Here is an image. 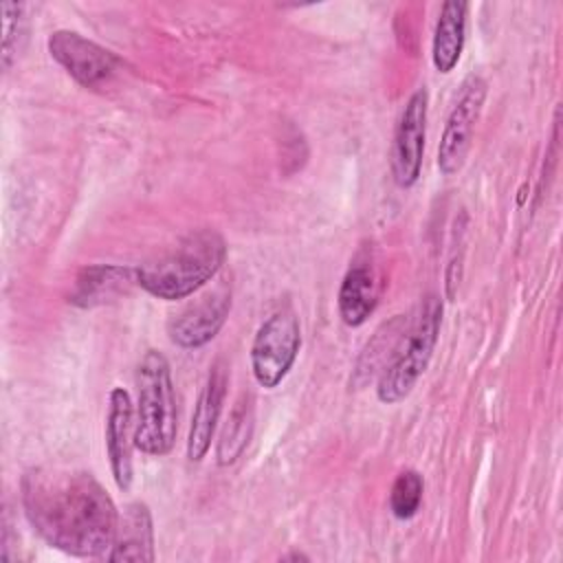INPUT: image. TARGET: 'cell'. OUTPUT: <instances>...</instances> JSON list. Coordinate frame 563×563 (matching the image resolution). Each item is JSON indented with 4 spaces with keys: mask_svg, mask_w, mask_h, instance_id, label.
<instances>
[{
    "mask_svg": "<svg viewBox=\"0 0 563 563\" xmlns=\"http://www.w3.org/2000/svg\"><path fill=\"white\" fill-rule=\"evenodd\" d=\"M22 506L40 539L73 556H103L112 548L119 512L88 471L31 468L22 477Z\"/></svg>",
    "mask_w": 563,
    "mask_h": 563,
    "instance_id": "cell-1",
    "label": "cell"
},
{
    "mask_svg": "<svg viewBox=\"0 0 563 563\" xmlns=\"http://www.w3.org/2000/svg\"><path fill=\"white\" fill-rule=\"evenodd\" d=\"M227 260V242L213 229H198L180 238L154 260L136 266L139 286L156 299L176 301L198 292Z\"/></svg>",
    "mask_w": 563,
    "mask_h": 563,
    "instance_id": "cell-2",
    "label": "cell"
},
{
    "mask_svg": "<svg viewBox=\"0 0 563 563\" xmlns=\"http://www.w3.org/2000/svg\"><path fill=\"white\" fill-rule=\"evenodd\" d=\"M136 422L134 446L145 455H167L176 442L178 411L167 358L147 350L136 367Z\"/></svg>",
    "mask_w": 563,
    "mask_h": 563,
    "instance_id": "cell-3",
    "label": "cell"
},
{
    "mask_svg": "<svg viewBox=\"0 0 563 563\" xmlns=\"http://www.w3.org/2000/svg\"><path fill=\"white\" fill-rule=\"evenodd\" d=\"M440 321H442V303L435 295H429L407 339L400 343V347H396L394 361L383 369L378 378L376 396L380 402L396 405L409 396V391L413 389L418 378L424 374L433 356Z\"/></svg>",
    "mask_w": 563,
    "mask_h": 563,
    "instance_id": "cell-4",
    "label": "cell"
},
{
    "mask_svg": "<svg viewBox=\"0 0 563 563\" xmlns=\"http://www.w3.org/2000/svg\"><path fill=\"white\" fill-rule=\"evenodd\" d=\"M301 347L299 317L290 306L275 310L255 332L251 345L253 378L264 389H275L295 365Z\"/></svg>",
    "mask_w": 563,
    "mask_h": 563,
    "instance_id": "cell-5",
    "label": "cell"
},
{
    "mask_svg": "<svg viewBox=\"0 0 563 563\" xmlns=\"http://www.w3.org/2000/svg\"><path fill=\"white\" fill-rule=\"evenodd\" d=\"M486 81L479 75H468L460 84V92L455 97V103L446 117L442 139L438 145V169L444 176H453L462 169L471 143L475 123L482 114L484 101H486Z\"/></svg>",
    "mask_w": 563,
    "mask_h": 563,
    "instance_id": "cell-6",
    "label": "cell"
},
{
    "mask_svg": "<svg viewBox=\"0 0 563 563\" xmlns=\"http://www.w3.org/2000/svg\"><path fill=\"white\" fill-rule=\"evenodd\" d=\"M46 46L51 57L84 88L103 86L119 66V57L112 51L77 31H53Z\"/></svg>",
    "mask_w": 563,
    "mask_h": 563,
    "instance_id": "cell-7",
    "label": "cell"
},
{
    "mask_svg": "<svg viewBox=\"0 0 563 563\" xmlns=\"http://www.w3.org/2000/svg\"><path fill=\"white\" fill-rule=\"evenodd\" d=\"M429 92L418 88L405 103L391 141V176L398 187L409 189L418 183L424 156Z\"/></svg>",
    "mask_w": 563,
    "mask_h": 563,
    "instance_id": "cell-8",
    "label": "cell"
},
{
    "mask_svg": "<svg viewBox=\"0 0 563 563\" xmlns=\"http://www.w3.org/2000/svg\"><path fill=\"white\" fill-rule=\"evenodd\" d=\"M229 312L231 290L227 286H220L174 314L167 323V334L172 343L183 350L202 347L220 332Z\"/></svg>",
    "mask_w": 563,
    "mask_h": 563,
    "instance_id": "cell-9",
    "label": "cell"
},
{
    "mask_svg": "<svg viewBox=\"0 0 563 563\" xmlns=\"http://www.w3.org/2000/svg\"><path fill=\"white\" fill-rule=\"evenodd\" d=\"M132 449H134L132 398L123 387H114L108 396L106 453H108L110 471L119 490H130L132 486V477H134Z\"/></svg>",
    "mask_w": 563,
    "mask_h": 563,
    "instance_id": "cell-10",
    "label": "cell"
},
{
    "mask_svg": "<svg viewBox=\"0 0 563 563\" xmlns=\"http://www.w3.org/2000/svg\"><path fill=\"white\" fill-rule=\"evenodd\" d=\"M227 385H229L227 365L224 361H216L209 369V376L205 380V387L191 413V424L187 435V457L191 462H200L211 449V440H213V433L222 413L224 396H227Z\"/></svg>",
    "mask_w": 563,
    "mask_h": 563,
    "instance_id": "cell-11",
    "label": "cell"
},
{
    "mask_svg": "<svg viewBox=\"0 0 563 563\" xmlns=\"http://www.w3.org/2000/svg\"><path fill=\"white\" fill-rule=\"evenodd\" d=\"M139 286L136 266L121 264H92L79 271L68 301L77 308H95L112 303Z\"/></svg>",
    "mask_w": 563,
    "mask_h": 563,
    "instance_id": "cell-12",
    "label": "cell"
},
{
    "mask_svg": "<svg viewBox=\"0 0 563 563\" xmlns=\"http://www.w3.org/2000/svg\"><path fill=\"white\" fill-rule=\"evenodd\" d=\"M108 561H145L152 563L154 554V523L152 512L143 501H132L119 515L117 534Z\"/></svg>",
    "mask_w": 563,
    "mask_h": 563,
    "instance_id": "cell-13",
    "label": "cell"
},
{
    "mask_svg": "<svg viewBox=\"0 0 563 563\" xmlns=\"http://www.w3.org/2000/svg\"><path fill=\"white\" fill-rule=\"evenodd\" d=\"M378 295H380V286H378L376 271L369 266V262H354L343 275L339 297H336L339 314L343 323L350 328L363 325L369 319V314L376 310Z\"/></svg>",
    "mask_w": 563,
    "mask_h": 563,
    "instance_id": "cell-14",
    "label": "cell"
},
{
    "mask_svg": "<svg viewBox=\"0 0 563 563\" xmlns=\"http://www.w3.org/2000/svg\"><path fill=\"white\" fill-rule=\"evenodd\" d=\"M466 15H468V2H462V0H449L440 9L435 31H433L431 59L435 70L442 75L451 73L462 57L464 42H466Z\"/></svg>",
    "mask_w": 563,
    "mask_h": 563,
    "instance_id": "cell-15",
    "label": "cell"
},
{
    "mask_svg": "<svg viewBox=\"0 0 563 563\" xmlns=\"http://www.w3.org/2000/svg\"><path fill=\"white\" fill-rule=\"evenodd\" d=\"M251 433H253V407H251V400L242 398L227 424H224V431L220 435V442H218V449H216V457H218V464L220 466H229L233 464L242 451L246 449L249 440H251Z\"/></svg>",
    "mask_w": 563,
    "mask_h": 563,
    "instance_id": "cell-16",
    "label": "cell"
},
{
    "mask_svg": "<svg viewBox=\"0 0 563 563\" xmlns=\"http://www.w3.org/2000/svg\"><path fill=\"white\" fill-rule=\"evenodd\" d=\"M422 490H424V482L418 471L407 468V471L398 473V477L394 479L391 493H389V508H391L394 517L411 519L420 508Z\"/></svg>",
    "mask_w": 563,
    "mask_h": 563,
    "instance_id": "cell-17",
    "label": "cell"
},
{
    "mask_svg": "<svg viewBox=\"0 0 563 563\" xmlns=\"http://www.w3.org/2000/svg\"><path fill=\"white\" fill-rule=\"evenodd\" d=\"M2 68L9 70L11 64L18 59L24 33H26V18L24 4L20 2H2Z\"/></svg>",
    "mask_w": 563,
    "mask_h": 563,
    "instance_id": "cell-18",
    "label": "cell"
}]
</instances>
